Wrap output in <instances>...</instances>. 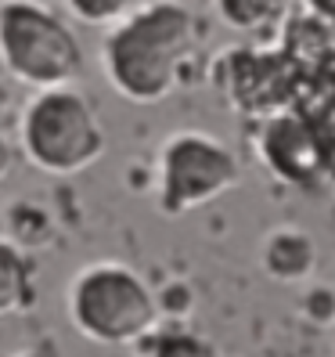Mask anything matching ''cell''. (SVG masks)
Returning a JSON list of instances; mask_svg holds the SVG:
<instances>
[{
    "instance_id": "cell-1",
    "label": "cell",
    "mask_w": 335,
    "mask_h": 357,
    "mask_svg": "<svg viewBox=\"0 0 335 357\" xmlns=\"http://www.w3.org/2000/svg\"><path fill=\"white\" fill-rule=\"evenodd\" d=\"M195 44V18L180 0H148L127 11L101 44V69L112 91L134 105H155L180 83Z\"/></svg>"
},
{
    "instance_id": "cell-2",
    "label": "cell",
    "mask_w": 335,
    "mask_h": 357,
    "mask_svg": "<svg viewBox=\"0 0 335 357\" xmlns=\"http://www.w3.org/2000/svg\"><path fill=\"white\" fill-rule=\"evenodd\" d=\"M0 66L36 91L69 87L83 69L76 33L36 0H0Z\"/></svg>"
},
{
    "instance_id": "cell-3",
    "label": "cell",
    "mask_w": 335,
    "mask_h": 357,
    "mask_svg": "<svg viewBox=\"0 0 335 357\" xmlns=\"http://www.w3.org/2000/svg\"><path fill=\"white\" fill-rule=\"evenodd\" d=\"M69 318L94 343H137L155 328V300L130 267L91 264L69 285Z\"/></svg>"
},
{
    "instance_id": "cell-4",
    "label": "cell",
    "mask_w": 335,
    "mask_h": 357,
    "mask_svg": "<svg viewBox=\"0 0 335 357\" xmlns=\"http://www.w3.org/2000/svg\"><path fill=\"white\" fill-rule=\"evenodd\" d=\"M22 152L47 174H79L104 152L98 112L76 87L36 91L22 112Z\"/></svg>"
},
{
    "instance_id": "cell-5",
    "label": "cell",
    "mask_w": 335,
    "mask_h": 357,
    "mask_svg": "<svg viewBox=\"0 0 335 357\" xmlns=\"http://www.w3.org/2000/svg\"><path fill=\"white\" fill-rule=\"evenodd\" d=\"M238 159L227 144L198 130H180L159 152V206L162 213H187L231 192Z\"/></svg>"
},
{
    "instance_id": "cell-6",
    "label": "cell",
    "mask_w": 335,
    "mask_h": 357,
    "mask_svg": "<svg viewBox=\"0 0 335 357\" xmlns=\"http://www.w3.org/2000/svg\"><path fill=\"white\" fill-rule=\"evenodd\" d=\"M29 300H33L29 264L11 242L0 238V318L29 307Z\"/></svg>"
},
{
    "instance_id": "cell-7",
    "label": "cell",
    "mask_w": 335,
    "mask_h": 357,
    "mask_svg": "<svg viewBox=\"0 0 335 357\" xmlns=\"http://www.w3.org/2000/svg\"><path fill=\"white\" fill-rule=\"evenodd\" d=\"M278 11H281V0H220L224 22L235 29H256Z\"/></svg>"
},
{
    "instance_id": "cell-8",
    "label": "cell",
    "mask_w": 335,
    "mask_h": 357,
    "mask_svg": "<svg viewBox=\"0 0 335 357\" xmlns=\"http://www.w3.org/2000/svg\"><path fill=\"white\" fill-rule=\"evenodd\" d=\"M127 8L130 0H65V11L87 26H116L127 15Z\"/></svg>"
},
{
    "instance_id": "cell-9",
    "label": "cell",
    "mask_w": 335,
    "mask_h": 357,
    "mask_svg": "<svg viewBox=\"0 0 335 357\" xmlns=\"http://www.w3.org/2000/svg\"><path fill=\"white\" fill-rule=\"evenodd\" d=\"M159 357H209V347L198 343V340H192V335H180V340L173 335V340L162 343Z\"/></svg>"
},
{
    "instance_id": "cell-10",
    "label": "cell",
    "mask_w": 335,
    "mask_h": 357,
    "mask_svg": "<svg viewBox=\"0 0 335 357\" xmlns=\"http://www.w3.org/2000/svg\"><path fill=\"white\" fill-rule=\"evenodd\" d=\"M11 159H15V152H11V144L0 137V181L8 177V170H11Z\"/></svg>"
},
{
    "instance_id": "cell-11",
    "label": "cell",
    "mask_w": 335,
    "mask_h": 357,
    "mask_svg": "<svg viewBox=\"0 0 335 357\" xmlns=\"http://www.w3.org/2000/svg\"><path fill=\"white\" fill-rule=\"evenodd\" d=\"M303 4H306L310 11H318V15H328V18H335V0H303Z\"/></svg>"
}]
</instances>
